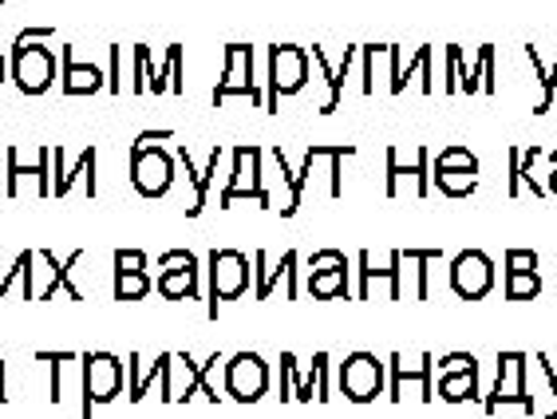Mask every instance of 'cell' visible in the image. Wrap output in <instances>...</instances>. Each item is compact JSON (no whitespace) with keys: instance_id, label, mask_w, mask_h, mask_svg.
<instances>
[{"instance_id":"cell-5","label":"cell","mask_w":557,"mask_h":419,"mask_svg":"<svg viewBox=\"0 0 557 419\" xmlns=\"http://www.w3.org/2000/svg\"><path fill=\"white\" fill-rule=\"evenodd\" d=\"M12 79L24 96H44L55 84V52H48V40L12 44Z\"/></svg>"},{"instance_id":"cell-43","label":"cell","mask_w":557,"mask_h":419,"mask_svg":"<svg viewBox=\"0 0 557 419\" xmlns=\"http://www.w3.org/2000/svg\"><path fill=\"white\" fill-rule=\"evenodd\" d=\"M312 365H317V399L329 404V399H333V387H329V353H317Z\"/></svg>"},{"instance_id":"cell-28","label":"cell","mask_w":557,"mask_h":419,"mask_svg":"<svg viewBox=\"0 0 557 419\" xmlns=\"http://www.w3.org/2000/svg\"><path fill=\"white\" fill-rule=\"evenodd\" d=\"M525 60H530L537 84H542V99H537L534 115H546V111L554 108V96H557V52H554V67H546V60H542V52H537V44H525Z\"/></svg>"},{"instance_id":"cell-51","label":"cell","mask_w":557,"mask_h":419,"mask_svg":"<svg viewBox=\"0 0 557 419\" xmlns=\"http://www.w3.org/2000/svg\"><path fill=\"white\" fill-rule=\"evenodd\" d=\"M111 91H119V48L111 44Z\"/></svg>"},{"instance_id":"cell-37","label":"cell","mask_w":557,"mask_h":419,"mask_svg":"<svg viewBox=\"0 0 557 419\" xmlns=\"http://www.w3.org/2000/svg\"><path fill=\"white\" fill-rule=\"evenodd\" d=\"M462 76H467V60H462V48L459 44H447V91L450 96H459V84H462Z\"/></svg>"},{"instance_id":"cell-20","label":"cell","mask_w":557,"mask_h":419,"mask_svg":"<svg viewBox=\"0 0 557 419\" xmlns=\"http://www.w3.org/2000/svg\"><path fill=\"white\" fill-rule=\"evenodd\" d=\"M399 269H404L399 249H392V254H387V261L380 269L372 266V254L364 249V254H360V289H356V297H360V301H368V289H372V281H387V297H392V301H399V278H404Z\"/></svg>"},{"instance_id":"cell-9","label":"cell","mask_w":557,"mask_h":419,"mask_svg":"<svg viewBox=\"0 0 557 419\" xmlns=\"http://www.w3.org/2000/svg\"><path fill=\"white\" fill-rule=\"evenodd\" d=\"M450 289L459 293L462 301H483L494 289V261L483 249H462L450 258Z\"/></svg>"},{"instance_id":"cell-24","label":"cell","mask_w":557,"mask_h":419,"mask_svg":"<svg viewBox=\"0 0 557 419\" xmlns=\"http://www.w3.org/2000/svg\"><path fill=\"white\" fill-rule=\"evenodd\" d=\"M159 293L166 301H202V293H198V269H162Z\"/></svg>"},{"instance_id":"cell-56","label":"cell","mask_w":557,"mask_h":419,"mask_svg":"<svg viewBox=\"0 0 557 419\" xmlns=\"http://www.w3.org/2000/svg\"><path fill=\"white\" fill-rule=\"evenodd\" d=\"M0 372H4V360H0Z\"/></svg>"},{"instance_id":"cell-26","label":"cell","mask_w":557,"mask_h":419,"mask_svg":"<svg viewBox=\"0 0 557 419\" xmlns=\"http://www.w3.org/2000/svg\"><path fill=\"white\" fill-rule=\"evenodd\" d=\"M21 178H36V190L48 194V147H40V159L36 162H21L16 147H9V194L16 198V183Z\"/></svg>"},{"instance_id":"cell-38","label":"cell","mask_w":557,"mask_h":419,"mask_svg":"<svg viewBox=\"0 0 557 419\" xmlns=\"http://www.w3.org/2000/svg\"><path fill=\"white\" fill-rule=\"evenodd\" d=\"M281 384H277V399L281 404H293V377H297V356L281 353Z\"/></svg>"},{"instance_id":"cell-27","label":"cell","mask_w":557,"mask_h":419,"mask_svg":"<svg viewBox=\"0 0 557 419\" xmlns=\"http://www.w3.org/2000/svg\"><path fill=\"white\" fill-rule=\"evenodd\" d=\"M459 91L462 96H479V91H483V96H494V91H498V87H494V44H483V48H479V64L467 67Z\"/></svg>"},{"instance_id":"cell-52","label":"cell","mask_w":557,"mask_h":419,"mask_svg":"<svg viewBox=\"0 0 557 419\" xmlns=\"http://www.w3.org/2000/svg\"><path fill=\"white\" fill-rule=\"evenodd\" d=\"M546 194H554V198H557V171H549V186H546Z\"/></svg>"},{"instance_id":"cell-30","label":"cell","mask_w":557,"mask_h":419,"mask_svg":"<svg viewBox=\"0 0 557 419\" xmlns=\"http://www.w3.org/2000/svg\"><path fill=\"white\" fill-rule=\"evenodd\" d=\"M174 159L183 162L186 178H190V186H194V202H190V210H186V218H202L206 214V190H210V178H206V174L194 167V159H190V151H186V147H174Z\"/></svg>"},{"instance_id":"cell-14","label":"cell","mask_w":557,"mask_h":419,"mask_svg":"<svg viewBox=\"0 0 557 419\" xmlns=\"http://www.w3.org/2000/svg\"><path fill=\"white\" fill-rule=\"evenodd\" d=\"M52 162H55V183H52V194L55 198H64L79 178H84V194L87 198H96L99 194V183H96V147H84L79 151V167H67L64 162V147H52Z\"/></svg>"},{"instance_id":"cell-12","label":"cell","mask_w":557,"mask_h":419,"mask_svg":"<svg viewBox=\"0 0 557 419\" xmlns=\"http://www.w3.org/2000/svg\"><path fill=\"white\" fill-rule=\"evenodd\" d=\"M297 266H300L297 249H289V254H285V258H281L273 269H269L265 249H258V254H253V278H258V285H253V297H258V301H269V297H273V289H277V281H285V297H289V301H297V297H300Z\"/></svg>"},{"instance_id":"cell-34","label":"cell","mask_w":557,"mask_h":419,"mask_svg":"<svg viewBox=\"0 0 557 419\" xmlns=\"http://www.w3.org/2000/svg\"><path fill=\"white\" fill-rule=\"evenodd\" d=\"M431 171H459V174H479V159H474L467 147H447V151L435 155Z\"/></svg>"},{"instance_id":"cell-40","label":"cell","mask_w":557,"mask_h":419,"mask_svg":"<svg viewBox=\"0 0 557 419\" xmlns=\"http://www.w3.org/2000/svg\"><path fill=\"white\" fill-rule=\"evenodd\" d=\"M506 273H537L534 249H506Z\"/></svg>"},{"instance_id":"cell-1","label":"cell","mask_w":557,"mask_h":419,"mask_svg":"<svg viewBox=\"0 0 557 419\" xmlns=\"http://www.w3.org/2000/svg\"><path fill=\"white\" fill-rule=\"evenodd\" d=\"M253 281V261L237 249H210V301H206V317L218 321L222 301H237L249 293Z\"/></svg>"},{"instance_id":"cell-11","label":"cell","mask_w":557,"mask_h":419,"mask_svg":"<svg viewBox=\"0 0 557 419\" xmlns=\"http://www.w3.org/2000/svg\"><path fill=\"white\" fill-rule=\"evenodd\" d=\"M127 377H131L127 396L135 399V404H139V399H147V392L154 384H159V399H162V404H174V356L171 353H162L150 368H143V356L139 353L127 356Z\"/></svg>"},{"instance_id":"cell-49","label":"cell","mask_w":557,"mask_h":419,"mask_svg":"<svg viewBox=\"0 0 557 419\" xmlns=\"http://www.w3.org/2000/svg\"><path fill=\"white\" fill-rule=\"evenodd\" d=\"M506 174H510L506 194H510V198H518V194H522V178H518V147H510V167H506Z\"/></svg>"},{"instance_id":"cell-47","label":"cell","mask_w":557,"mask_h":419,"mask_svg":"<svg viewBox=\"0 0 557 419\" xmlns=\"http://www.w3.org/2000/svg\"><path fill=\"white\" fill-rule=\"evenodd\" d=\"M52 24H36V28H21L12 44H33V40H52Z\"/></svg>"},{"instance_id":"cell-55","label":"cell","mask_w":557,"mask_h":419,"mask_svg":"<svg viewBox=\"0 0 557 419\" xmlns=\"http://www.w3.org/2000/svg\"><path fill=\"white\" fill-rule=\"evenodd\" d=\"M0 79H4V56H0Z\"/></svg>"},{"instance_id":"cell-19","label":"cell","mask_w":557,"mask_h":419,"mask_svg":"<svg viewBox=\"0 0 557 419\" xmlns=\"http://www.w3.org/2000/svg\"><path fill=\"white\" fill-rule=\"evenodd\" d=\"M36 258H40L44 266H48V273H52V278H48V281L40 285V289H36V301H52L60 285L67 289V297H72V301H84V293H79V285H72V269L79 266V258H84V249H75L72 258L64 261V266H60V261L52 258V249H36Z\"/></svg>"},{"instance_id":"cell-15","label":"cell","mask_w":557,"mask_h":419,"mask_svg":"<svg viewBox=\"0 0 557 419\" xmlns=\"http://www.w3.org/2000/svg\"><path fill=\"white\" fill-rule=\"evenodd\" d=\"M387 52H392V79H387V91H392V96H399L416 76H419V91H423V96L435 91V84H431V44L416 48V56H411L408 64L399 60V44H392Z\"/></svg>"},{"instance_id":"cell-4","label":"cell","mask_w":557,"mask_h":419,"mask_svg":"<svg viewBox=\"0 0 557 419\" xmlns=\"http://www.w3.org/2000/svg\"><path fill=\"white\" fill-rule=\"evenodd\" d=\"M249 99L253 108H265V91L253 84V44H225V67H222V79L214 84V96L210 103L222 108L225 99Z\"/></svg>"},{"instance_id":"cell-36","label":"cell","mask_w":557,"mask_h":419,"mask_svg":"<svg viewBox=\"0 0 557 419\" xmlns=\"http://www.w3.org/2000/svg\"><path fill=\"white\" fill-rule=\"evenodd\" d=\"M150 293L147 269L143 273H115V301H143Z\"/></svg>"},{"instance_id":"cell-16","label":"cell","mask_w":557,"mask_h":419,"mask_svg":"<svg viewBox=\"0 0 557 419\" xmlns=\"http://www.w3.org/2000/svg\"><path fill=\"white\" fill-rule=\"evenodd\" d=\"M387 368H392V380H387V396H392V404H399V399H404V387H419V399L428 404L431 392H435V384H431V368H435V356L423 353V365H419V368H404V356L392 353Z\"/></svg>"},{"instance_id":"cell-22","label":"cell","mask_w":557,"mask_h":419,"mask_svg":"<svg viewBox=\"0 0 557 419\" xmlns=\"http://www.w3.org/2000/svg\"><path fill=\"white\" fill-rule=\"evenodd\" d=\"M399 178H416V194H419V198L428 194V147H419V159L411 162V167H408V162H399L396 147L387 151V186H384L387 198H396Z\"/></svg>"},{"instance_id":"cell-48","label":"cell","mask_w":557,"mask_h":419,"mask_svg":"<svg viewBox=\"0 0 557 419\" xmlns=\"http://www.w3.org/2000/svg\"><path fill=\"white\" fill-rule=\"evenodd\" d=\"M380 48H384V44H364V48H360V52H364V96H372V60H375V52H380Z\"/></svg>"},{"instance_id":"cell-46","label":"cell","mask_w":557,"mask_h":419,"mask_svg":"<svg viewBox=\"0 0 557 419\" xmlns=\"http://www.w3.org/2000/svg\"><path fill=\"white\" fill-rule=\"evenodd\" d=\"M534 360H537V365H542V372H546V384H549V392H554V411H549L546 419H557V372H554V360H549L546 353H537Z\"/></svg>"},{"instance_id":"cell-35","label":"cell","mask_w":557,"mask_h":419,"mask_svg":"<svg viewBox=\"0 0 557 419\" xmlns=\"http://www.w3.org/2000/svg\"><path fill=\"white\" fill-rule=\"evenodd\" d=\"M537 293H542V278L537 273H506V301L510 305L534 301Z\"/></svg>"},{"instance_id":"cell-32","label":"cell","mask_w":557,"mask_h":419,"mask_svg":"<svg viewBox=\"0 0 557 419\" xmlns=\"http://www.w3.org/2000/svg\"><path fill=\"white\" fill-rule=\"evenodd\" d=\"M269 159L277 162L281 178H285V190H289V198H285V210H277L281 218H293L300 210V186H297V174L289 171V159H285V151L281 147H269Z\"/></svg>"},{"instance_id":"cell-33","label":"cell","mask_w":557,"mask_h":419,"mask_svg":"<svg viewBox=\"0 0 557 419\" xmlns=\"http://www.w3.org/2000/svg\"><path fill=\"white\" fill-rule=\"evenodd\" d=\"M36 360H40V365H48V387H52V404H60V399H64V387H60V380H64V365H75L79 356H75V353H36Z\"/></svg>"},{"instance_id":"cell-54","label":"cell","mask_w":557,"mask_h":419,"mask_svg":"<svg viewBox=\"0 0 557 419\" xmlns=\"http://www.w3.org/2000/svg\"><path fill=\"white\" fill-rule=\"evenodd\" d=\"M0 404H4V372H0Z\"/></svg>"},{"instance_id":"cell-3","label":"cell","mask_w":557,"mask_h":419,"mask_svg":"<svg viewBox=\"0 0 557 419\" xmlns=\"http://www.w3.org/2000/svg\"><path fill=\"white\" fill-rule=\"evenodd\" d=\"M79 380H84V408H79V416L91 419L99 404L119 399L123 380H127V368L111 353H84L79 356Z\"/></svg>"},{"instance_id":"cell-21","label":"cell","mask_w":557,"mask_h":419,"mask_svg":"<svg viewBox=\"0 0 557 419\" xmlns=\"http://www.w3.org/2000/svg\"><path fill=\"white\" fill-rule=\"evenodd\" d=\"M103 87H108L103 72L96 64H79L75 48H64V96H96Z\"/></svg>"},{"instance_id":"cell-7","label":"cell","mask_w":557,"mask_h":419,"mask_svg":"<svg viewBox=\"0 0 557 419\" xmlns=\"http://www.w3.org/2000/svg\"><path fill=\"white\" fill-rule=\"evenodd\" d=\"M174 183V155L166 147H131V186L143 198H162Z\"/></svg>"},{"instance_id":"cell-17","label":"cell","mask_w":557,"mask_h":419,"mask_svg":"<svg viewBox=\"0 0 557 419\" xmlns=\"http://www.w3.org/2000/svg\"><path fill=\"white\" fill-rule=\"evenodd\" d=\"M222 360H225L222 353L210 356V368L222 365ZM174 365H178L174 372H183V384H174V404H186V399H194L198 392H206V399H210V404H218V392L210 387V368L198 365L190 353H178V356H174Z\"/></svg>"},{"instance_id":"cell-18","label":"cell","mask_w":557,"mask_h":419,"mask_svg":"<svg viewBox=\"0 0 557 419\" xmlns=\"http://www.w3.org/2000/svg\"><path fill=\"white\" fill-rule=\"evenodd\" d=\"M356 44H348L344 48V56H341V64L333 67V60H329V52H324L321 44H312L309 48V56L321 64V72H324V79H329V99H324V108H321V115H333L336 108H341V99H344V79H348V72H352V64H356Z\"/></svg>"},{"instance_id":"cell-53","label":"cell","mask_w":557,"mask_h":419,"mask_svg":"<svg viewBox=\"0 0 557 419\" xmlns=\"http://www.w3.org/2000/svg\"><path fill=\"white\" fill-rule=\"evenodd\" d=\"M542 159L549 162V171H557V151H554V155H542Z\"/></svg>"},{"instance_id":"cell-23","label":"cell","mask_w":557,"mask_h":419,"mask_svg":"<svg viewBox=\"0 0 557 419\" xmlns=\"http://www.w3.org/2000/svg\"><path fill=\"white\" fill-rule=\"evenodd\" d=\"M183 56H186V48L178 40L166 48V56H162V67H154V76H150V84H147V91L150 96H166L174 87V96L183 91Z\"/></svg>"},{"instance_id":"cell-42","label":"cell","mask_w":557,"mask_h":419,"mask_svg":"<svg viewBox=\"0 0 557 419\" xmlns=\"http://www.w3.org/2000/svg\"><path fill=\"white\" fill-rule=\"evenodd\" d=\"M440 372H479V360L471 353H447L440 360Z\"/></svg>"},{"instance_id":"cell-2","label":"cell","mask_w":557,"mask_h":419,"mask_svg":"<svg viewBox=\"0 0 557 419\" xmlns=\"http://www.w3.org/2000/svg\"><path fill=\"white\" fill-rule=\"evenodd\" d=\"M309 84V48L300 44H273L269 48V115H277V103L289 96H300Z\"/></svg>"},{"instance_id":"cell-10","label":"cell","mask_w":557,"mask_h":419,"mask_svg":"<svg viewBox=\"0 0 557 419\" xmlns=\"http://www.w3.org/2000/svg\"><path fill=\"white\" fill-rule=\"evenodd\" d=\"M341 392L352 404H368L384 392V365L372 353H352L341 365Z\"/></svg>"},{"instance_id":"cell-13","label":"cell","mask_w":557,"mask_h":419,"mask_svg":"<svg viewBox=\"0 0 557 419\" xmlns=\"http://www.w3.org/2000/svg\"><path fill=\"white\" fill-rule=\"evenodd\" d=\"M506 392H515L525 416H534V396L525 392V353H498V380H494L491 396L483 399V408L491 411L494 399H503Z\"/></svg>"},{"instance_id":"cell-6","label":"cell","mask_w":557,"mask_h":419,"mask_svg":"<svg viewBox=\"0 0 557 419\" xmlns=\"http://www.w3.org/2000/svg\"><path fill=\"white\" fill-rule=\"evenodd\" d=\"M242 198L261 202V210L273 206V194L261 186V147H234V174L222 190V210H230Z\"/></svg>"},{"instance_id":"cell-45","label":"cell","mask_w":557,"mask_h":419,"mask_svg":"<svg viewBox=\"0 0 557 419\" xmlns=\"http://www.w3.org/2000/svg\"><path fill=\"white\" fill-rule=\"evenodd\" d=\"M162 269H198V258H194L190 249H166L159 258Z\"/></svg>"},{"instance_id":"cell-44","label":"cell","mask_w":557,"mask_h":419,"mask_svg":"<svg viewBox=\"0 0 557 419\" xmlns=\"http://www.w3.org/2000/svg\"><path fill=\"white\" fill-rule=\"evenodd\" d=\"M344 266H348V258H344L341 249H317L309 258V273L312 269H344Z\"/></svg>"},{"instance_id":"cell-8","label":"cell","mask_w":557,"mask_h":419,"mask_svg":"<svg viewBox=\"0 0 557 419\" xmlns=\"http://www.w3.org/2000/svg\"><path fill=\"white\" fill-rule=\"evenodd\" d=\"M225 365V392L237 404H258L269 392V365L258 353H234L222 360Z\"/></svg>"},{"instance_id":"cell-50","label":"cell","mask_w":557,"mask_h":419,"mask_svg":"<svg viewBox=\"0 0 557 419\" xmlns=\"http://www.w3.org/2000/svg\"><path fill=\"white\" fill-rule=\"evenodd\" d=\"M154 143H174V131H143L135 147H154Z\"/></svg>"},{"instance_id":"cell-39","label":"cell","mask_w":557,"mask_h":419,"mask_svg":"<svg viewBox=\"0 0 557 419\" xmlns=\"http://www.w3.org/2000/svg\"><path fill=\"white\" fill-rule=\"evenodd\" d=\"M154 76V60H150V48L147 44H135V91L143 96V87L150 84Z\"/></svg>"},{"instance_id":"cell-57","label":"cell","mask_w":557,"mask_h":419,"mask_svg":"<svg viewBox=\"0 0 557 419\" xmlns=\"http://www.w3.org/2000/svg\"><path fill=\"white\" fill-rule=\"evenodd\" d=\"M0 4H4V0H0Z\"/></svg>"},{"instance_id":"cell-31","label":"cell","mask_w":557,"mask_h":419,"mask_svg":"<svg viewBox=\"0 0 557 419\" xmlns=\"http://www.w3.org/2000/svg\"><path fill=\"white\" fill-rule=\"evenodd\" d=\"M431 183L440 186L447 198H471L479 190V174H459V171H431Z\"/></svg>"},{"instance_id":"cell-41","label":"cell","mask_w":557,"mask_h":419,"mask_svg":"<svg viewBox=\"0 0 557 419\" xmlns=\"http://www.w3.org/2000/svg\"><path fill=\"white\" fill-rule=\"evenodd\" d=\"M147 254L143 249H115V273H143Z\"/></svg>"},{"instance_id":"cell-25","label":"cell","mask_w":557,"mask_h":419,"mask_svg":"<svg viewBox=\"0 0 557 419\" xmlns=\"http://www.w3.org/2000/svg\"><path fill=\"white\" fill-rule=\"evenodd\" d=\"M309 293L317 301H348L352 289H348V266L344 269H312L309 273Z\"/></svg>"},{"instance_id":"cell-29","label":"cell","mask_w":557,"mask_h":419,"mask_svg":"<svg viewBox=\"0 0 557 419\" xmlns=\"http://www.w3.org/2000/svg\"><path fill=\"white\" fill-rule=\"evenodd\" d=\"M435 392L447 404H471V399H479V372H440Z\"/></svg>"}]
</instances>
